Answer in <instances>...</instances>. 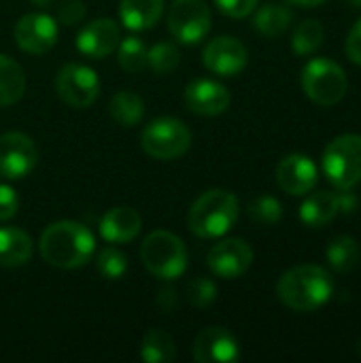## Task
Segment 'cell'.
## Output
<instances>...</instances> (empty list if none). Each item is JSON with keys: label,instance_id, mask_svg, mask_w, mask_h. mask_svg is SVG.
Here are the masks:
<instances>
[{"label": "cell", "instance_id": "37", "mask_svg": "<svg viewBox=\"0 0 361 363\" xmlns=\"http://www.w3.org/2000/svg\"><path fill=\"white\" fill-rule=\"evenodd\" d=\"M343 194H336L338 196V208H340V213H345V215H353L355 211H357V206H360V200H357V196L355 194H351L349 189H340Z\"/></svg>", "mask_w": 361, "mask_h": 363}, {"label": "cell", "instance_id": "13", "mask_svg": "<svg viewBox=\"0 0 361 363\" xmlns=\"http://www.w3.org/2000/svg\"><path fill=\"white\" fill-rule=\"evenodd\" d=\"M249 62L247 47L234 36H217L202 51V64L206 70L219 77H236Z\"/></svg>", "mask_w": 361, "mask_h": 363}, {"label": "cell", "instance_id": "3", "mask_svg": "<svg viewBox=\"0 0 361 363\" xmlns=\"http://www.w3.org/2000/svg\"><path fill=\"white\" fill-rule=\"evenodd\" d=\"M238 200L228 189L204 191L187 213V228L198 238H221L238 221Z\"/></svg>", "mask_w": 361, "mask_h": 363}, {"label": "cell", "instance_id": "14", "mask_svg": "<svg viewBox=\"0 0 361 363\" xmlns=\"http://www.w3.org/2000/svg\"><path fill=\"white\" fill-rule=\"evenodd\" d=\"M319 170L309 155L291 153L277 166V183L289 196H306L315 189Z\"/></svg>", "mask_w": 361, "mask_h": 363}, {"label": "cell", "instance_id": "16", "mask_svg": "<svg viewBox=\"0 0 361 363\" xmlns=\"http://www.w3.org/2000/svg\"><path fill=\"white\" fill-rule=\"evenodd\" d=\"M185 104L191 113L202 117H215L228 111L230 91L226 85L213 79H196L185 87Z\"/></svg>", "mask_w": 361, "mask_h": 363}, {"label": "cell", "instance_id": "28", "mask_svg": "<svg viewBox=\"0 0 361 363\" xmlns=\"http://www.w3.org/2000/svg\"><path fill=\"white\" fill-rule=\"evenodd\" d=\"M147 45L136 38V36H128L117 45V60L119 66L126 72H140L147 68Z\"/></svg>", "mask_w": 361, "mask_h": 363}, {"label": "cell", "instance_id": "39", "mask_svg": "<svg viewBox=\"0 0 361 363\" xmlns=\"http://www.w3.org/2000/svg\"><path fill=\"white\" fill-rule=\"evenodd\" d=\"M291 6H300V9H315L319 4H323L326 0H285Z\"/></svg>", "mask_w": 361, "mask_h": 363}, {"label": "cell", "instance_id": "26", "mask_svg": "<svg viewBox=\"0 0 361 363\" xmlns=\"http://www.w3.org/2000/svg\"><path fill=\"white\" fill-rule=\"evenodd\" d=\"M177 357L174 340L164 330H149L140 345V359L147 363H168Z\"/></svg>", "mask_w": 361, "mask_h": 363}, {"label": "cell", "instance_id": "32", "mask_svg": "<svg viewBox=\"0 0 361 363\" xmlns=\"http://www.w3.org/2000/svg\"><path fill=\"white\" fill-rule=\"evenodd\" d=\"M187 300L196 308H206L217 300V285L206 277H196L187 285Z\"/></svg>", "mask_w": 361, "mask_h": 363}, {"label": "cell", "instance_id": "23", "mask_svg": "<svg viewBox=\"0 0 361 363\" xmlns=\"http://www.w3.org/2000/svg\"><path fill=\"white\" fill-rule=\"evenodd\" d=\"M26 91V74L19 62L0 55V106H11L21 100Z\"/></svg>", "mask_w": 361, "mask_h": 363}, {"label": "cell", "instance_id": "40", "mask_svg": "<svg viewBox=\"0 0 361 363\" xmlns=\"http://www.w3.org/2000/svg\"><path fill=\"white\" fill-rule=\"evenodd\" d=\"M32 4H36V6H51L55 0H30Z\"/></svg>", "mask_w": 361, "mask_h": 363}, {"label": "cell", "instance_id": "34", "mask_svg": "<svg viewBox=\"0 0 361 363\" xmlns=\"http://www.w3.org/2000/svg\"><path fill=\"white\" fill-rule=\"evenodd\" d=\"M257 2H260V0H215L217 9H219L223 15L234 17V19H240V17L251 15V13L257 9Z\"/></svg>", "mask_w": 361, "mask_h": 363}, {"label": "cell", "instance_id": "25", "mask_svg": "<svg viewBox=\"0 0 361 363\" xmlns=\"http://www.w3.org/2000/svg\"><path fill=\"white\" fill-rule=\"evenodd\" d=\"M326 257H328V264L336 272L347 274L360 266V247H357L355 238H351V236H336L328 245Z\"/></svg>", "mask_w": 361, "mask_h": 363}, {"label": "cell", "instance_id": "29", "mask_svg": "<svg viewBox=\"0 0 361 363\" xmlns=\"http://www.w3.org/2000/svg\"><path fill=\"white\" fill-rule=\"evenodd\" d=\"M181 62V51L177 45L162 40L155 43L149 51H147V66L155 72V74H168L172 72Z\"/></svg>", "mask_w": 361, "mask_h": 363}, {"label": "cell", "instance_id": "11", "mask_svg": "<svg viewBox=\"0 0 361 363\" xmlns=\"http://www.w3.org/2000/svg\"><path fill=\"white\" fill-rule=\"evenodd\" d=\"M57 21L47 13H28L15 23V43L32 55L51 51L57 43Z\"/></svg>", "mask_w": 361, "mask_h": 363}, {"label": "cell", "instance_id": "22", "mask_svg": "<svg viewBox=\"0 0 361 363\" xmlns=\"http://www.w3.org/2000/svg\"><path fill=\"white\" fill-rule=\"evenodd\" d=\"M291 21H294V11L289 6L274 4V2L260 6L253 15V28L268 38L283 34L291 26Z\"/></svg>", "mask_w": 361, "mask_h": 363}, {"label": "cell", "instance_id": "1", "mask_svg": "<svg viewBox=\"0 0 361 363\" xmlns=\"http://www.w3.org/2000/svg\"><path fill=\"white\" fill-rule=\"evenodd\" d=\"M38 249L47 264L62 270H74L91 259L96 238L89 228L79 221H55L40 234Z\"/></svg>", "mask_w": 361, "mask_h": 363}, {"label": "cell", "instance_id": "27", "mask_svg": "<svg viewBox=\"0 0 361 363\" xmlns=\"http://www.w3.org/2000/svg\"><path fill=\"white\" fill-rule=\"evenodd\" d=\"M323 36H326V30H323L321 21H317V19H304L294 30L291 49H294L296 55H311V53H315L321 47Z\"/></svg>", "mask_w": 361, "mask_h": 363}, {"label": "cell", "instance_id": "6", "mask_svg": "<svg viewBox=\"0 0 361 363\" xmlns=\"http://www.w3.org/2000/svg\"><path fill=\"white\" fill-rule=\"evenodd\" d=\"M302 89L315 104L334 106L347 96L349 79L336 62L315 57L302 70Z\"/></svg>", "mask_w": 361, "mask_h": 363}, {"label": "cell", "instance_id": "24", "mask_svg": "<svg viewBox=\"0 0 361 363\" xmlns=\"http://www.w3.org/2000/svg\"><path fill=\"white\" fill-rule=\"evenodd\" d=\"M109 111H111V117L123 125V128H134L136 123L143 121V115H145V102L138 94L130 91V89H123V91H117L111 102H109Z\"/></svg>", "mask_w": 361, "mask_h": 363}, {"label": "cell", "instance_id": "20", "mask_svg": "<svg viewBox=\"0 0 361 363\" xmlns=\"http://www.w3.org/2000/svg\"><path fill=\"white\" fill-rule=\"evenodd\" d=\"M34 253L32 238L13 225L0 228V266L2 268H17L30 262Z\"/></svg>", "mask_w": 361, "mask_h": 363}, {"label": "cell", "instance_id": "2", "mask_svg": "<svg viewBox=\"0 0 361 363\" xmlns=\"http://www.w3.org/2000/svg\"><path fill=\"white\" fill-rule=\"evenodd\" d=\"M334 294L332 274L315 264H302L287 270L277 283L279 300L296 313H313L330 302Z\"/></svg>", "mask_w": 361, "mask_h": 363}, {"label": "cell", "instance_id": "7", "mask_svg": "<svg viewBox=\"0 0 361 363\" xmlns=\"http://www.w3.org/2000/svg\"><path fill=\"white\" fill-rule=\"evenodd\" d=\"M140 145L147 155L155 160H177L191 147L189 128L174 117H157L149 121L140 134Z\"/></svg>", "mask_w": 361, "mask_h": 363}, {"label": "cell", "instance_id": "33", "mask_svg": "<svg viewBox=\"0 0 361 363\" xmlns=\"http://www.w3.org/2000/svg\"><path fill=\"white\" fill-rule=\"evenodd\" d=\"M85 13H87V9H85L83 0H64L57 6V21L64 26H77L83 21Z\"/></svg>", "mask_w": 361, "mask_h": 363}, {"label": "cell", "instance_id": "17", "mask_svg": "<svg viewBox=\"0 0 361 363\" xmlns=\"http://www.w3.org/2000/svg\"><path fill=\"white\" fill-rule=\"evenodd\" d=\"M119 45V26L104 17V19H94L77 36V49L91 60H102L109 57Z\"/></svg>", "mask_w": 361, "mask_h": 363}, {"label": "cell", "instance_id": "10", "mask_svg": "<svg viewBox=\"0 0 361 363\" xmlns=\"http://www.w3.org/2000/svg\"><path fill=\"white\" fill-rule=\"evenodd\" d=\"M38 162L34 140L23 132H6L0 136V177L19 181L28 177Z\"/></svg>", "mask_w": 361, "mask_h": 363}, {"label": "cell", "instance_id": "30", "mask_svg": "<svg viewBox=\"0 0 361 363\" xmlns=\"http://www.w3.org/2000/svg\"><path fill=\"white\" fill-rule=\"evenodd\" d=\"M247 211H249V217L255 223H262V225H274L283 217V206L272 196H260V198L251 200Z\"/></svg>", "mask_w": 361, "mask_h": 363}, {"label": "cell", "instance_id": "12", "mask_svg": "<svg viewBox=\"0 0 361 363\" xmlns=\"http://www.w3.org/2000/svg\"><path fill=\"white\" fill-rule=\"evenodd\" d=\"M206 264L215 277L232 281L243 277L251 268L253 249L243 238H226L209 251Z\"/></svg>", "mask_w": 361, "mask_h": 363}, {"label": "cell", "instance_id": "35", "mask_svg": "<svg viewBox=\"0 0 361 363\" xmlns=\"http://www.w3.org/2000/svg\"><path fill=\"white\" fill-rule=\"evenodd\" d=\"M19 211V198L11 185L0 183V221H9Z\"/></svg>", "mask_w": 361, "mask_h": 363}, {"label": "cell", "instance_id": "31", "mask_svg": "<svg viewBox=\"0 0 361 363\" xmlns=\"http://www.w3.org/2000/svg\"><path fill=\"white\" fill-rule=\"evenodd\" d=\"M96 266H98V272H100L104 279H109V281H119V279L128 272V257H126V253H121L119 249L106 247V249L100 251Z\"/></svg>", "mask_w": 361, "mask_h": 363}, {"label": "cell", "instance_id": "21", "mask_svg": "<svg viewBox=\"0 0 361 363\" xmlns=\"http://www.w3.org/2000/svg\"><path fill=\"white\" fill-rule=\"evenodd\" d=\"M340 208H338V196L330 194V191H317L311 194L302 206H300V219L304 225L309 228H326L328 223H332L338 217Z\"/></svg>", "mask_w": 361, "mask_h": 363}, {"label": "cell", "instance_id": "8", "mask_svg": "<svg viewBox=\"0 0 361 363\" xmlns=\"http://www.w3.org/2000/svg\"><path fill=\"white\" fill-rule=\"evenodd\" d=\"M168 32L181 45H198L211 32V9L204 0H174L168 9Z\"/></svg>", "mask_w": 361, "mask_h": 363}, {"label": "cell", "instance_id": "5", "mask_svg": "<svg viewBox=\"0 0 361 363\" xmlns=\"http://www.w3.org/2000/svg\"><path fill=\"white\" fill-rule=\"evenodd\" d=\"M323 172L336 189H353L361 183V136L340 134L323 151Z\"/></svg>", "mask_w": 361, "mask_h": 363}, {"label": "cell", "instance_id": "36", "mask_svg": "<svg viewBox=\"0 0 361 363\" xmlns=\"http://www.w3.org/2000/svg\"><path fill=\"white\" fill-rule=\"evenodd\" d=\"M347 55L351 62H355L357 66H361V19L353 26V30L347 36Z\"/></svg>", "mask_w": 361, "mask_h": 363}, {"label": "cell", "instance_id": "15", "mask_svg": "<svg viewBox=\"0 0 361 363\" xmlns=\"http://www.w3.org/2000/svg\"><path fill=\"white\" fill-rule=\"evenodd\" d=\"M238 357H240V345L230 330L213 325L196 336L194 359L198 363H232Z\"/></svg>", "mask_w": 361, "mask_h": 363}, {"label": "cell", "instance_id": "18", "mask_svg": "<svg viewBox=\"0 0 361 363\" xmlns=\"http://www.w3.org/2000/svg\"><path fill=\"white\" fill-rule=\"evenodd\" d=\"M143 228L140 215L130 206H115L100 219V236L113 245L132 242Z\"/></svg>", "mask_w": 361, "mask_h": 363}, {"label": "cell", "instance_id": "4", "mask_svg": "<svg viewBox=\"0 0 361 363\" xmlns=\"http://www.w3.org/2000/svg\"><path fill=\"white\" fill-rule=\"evenodd\" d=\"M140 259L153 277L162 281H174L187 268V249L177 234L155 230L143 240Z\"/></svg>", "mask_w": 361, "mask_h": 363}, {"label": "cell", "instance_id": "42", "mask_svg": "<svg viewBox=\"0 0 361 363\" xmlns=\"http://www.w3.org/2000/svg\"><path fill=\"white\" fill-rule=\"evenodd\" d=\"M360 355H361V342H360Z\"/></svg>", "mask_w": 361, "mask_h": 363}, {"label": "cell", "instance_id": "19", "mask_svg": "<svg viewBox=\"0 0 361 363\" xmlns=\"http://www.w3.org/2000/svg\"><path fill=\"white\" fill-rule=\"evenodd\" d=\"M164 13V0H121L119 17L121 23L132 32L153 28Z\"/></svg>", "mask_w": 361, "mask_h": 363}, {"label": "cell", "instance_id": "38", "mask_svg": "<svg viewBox=\"0 0 361 363\" xmlns=\"http://www.w3.org/2000/svg\"><path fill=\"white\" fill-rule=\"evenodd\" d=\"M157 306L164 313H172L177 308V294H174V289H162L160 296H157Z\"/></svg>", "mask_w": 361, "mask_h": 363}, {"label": "cell", "instance_id": "9", "mask_svg": "<svg viewBox=\"0 0 361 363\" xmlns=\"http://www.w3.org/2000/svg\"><path fill=\"white\" fill-rule=\"evenodd\" d=\"M55 91L72 108H87L100 96V79L94 68L70 62L60 68L55 77Z\"/></svg>", "mask_w": 361, "mask_h": 363}, {"label": "cell", "instance_id": "41", "mask_svg": "<svg viewBox=\"0 0 361 363\" xmlns=\"http://www.w3.org/2000/svg\"><path fill=\"white\" fill-rule=\"evenodd\" d=\"M351 2H353V4H355L357 9H361V0H351Z\"/></svg>", "mask_w": 361, "mask_h": 363}]
</instances>
